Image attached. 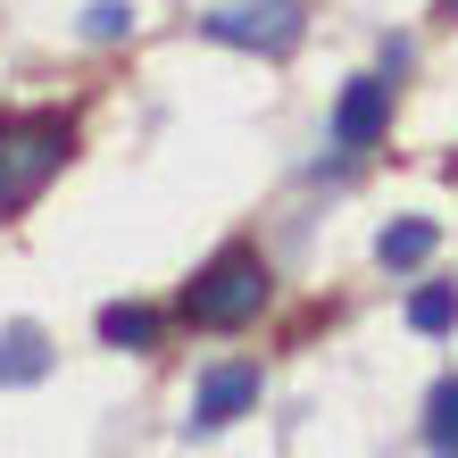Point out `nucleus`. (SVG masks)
Returning <instances> with one entry per match:
<instances>
[{
    "label": "nucleus",
    "instance_id": "nucleus-9",
    "mask_svg": "<svg viewBox=\"0 0 458 458\" xmlns=\"http://www.w3.org/2000/svg\"><path fill=\"white\" fill-rule=\"evenodd\" d=\"M425 442H434V458H458V375L434 384V400H425Z\"/></svg>",
    "mask_w": 458,
    "mask_h": 458
},
{
    "label": "nucleus",
    "instance_id": "nucleus-12",
    "mask_svg": "<svg viewBox=\"0 0 458 458\" xmlns=\"http://www.w3.org/2000/svg\"><path fill=\"white\" fill-rule=\"evenodd\" d=\"M442 9H450V17H458V0H442Z\"/></svg>",
    "mask_w": 458,
    "mask_h": 458
},
{
    "label": "nucleus",
    "instance_id": "nucleus-10",
    "mask_svg": "<svg viewBox=\"0 0 458 458\" xmlns=\"http://www.w3.org/2000/svg\"><path fill=\"white\" fill-rule=\"evenodd\" d=\"M409 326L417 334H450L458 326V284H425L417 301H409Z\"/></svg>",
    "mask_w": 458,
    "mask_h": 458
},
{
    "label": "nucleus",
    "instance_id": "nucleus-6",
    "mask_svg": "<svg viewBox=\"0 0 458 458\" xmlns=\"http://www.w3.org/2000/svg\"><path fill=\"white\" fill-rule=\"evenodd\" d=\"M42 375H50L42 326H0V384H42Z\"/></svg>",
    "mask_w": 458,
    "mask_h": 458
},
{
    "label": "nucleus",
    "instance_id": "nucleus-4",
    "mask_svg": "<svg viewBox=\"0 0 458 458\" xmlns=\"http://www.w3.org/2000/svg\"><path fill=\"white\" fill-rule=\"evenodd\" d=\"M259 409V367H208L200 375V392H192V417H183V425H192V434H225V425L233 417H250Z\"/></svg>",
    "mask_w": 458,
    "mask_h": 458
},
{
    "label": "nucleus",
    "instance_id": "nucleus-1",
    "mask_svg": "<svg viewBox=\"0 0 458 458\" xmlns=\"http://www.w3.org/2000/svg\"><path fill=\"white\" fill-rule=\"evenodd\" d=\"M75 125L67 117H0V217L42 200V183L67 167Z\"/></svg>",
    "mask_w": 458,
    "mask_h": 458
},
{
    "label": "nucleus",
    "instance_id": "nucleus-3",
    "mask_svg": "<svg viewBox=\"0 0 458 458\" xmlns=\"http://www.w3.org/2000/svg\"><path fill=\"white\" fill-rule=\"evenodd\" d=\"M301 0H225V9L200 17L208 42H233V50H267V59H284L292 42H301Z\"/></svg>",
    "mask_w": 458,
    "mask_h": 458
},
{
    "label": "nucleus",
    "instance_id": "nucleus-7",
    "mask_svg": "<svg viewBox=\"0 0 458 458\" xmlns=\"http://www.w3.org/2000/svg\"><path fill=\"white\" fill-rule=\"evenodd\" d=\"M434 225H425V217H400V225H384V233H375V259H384V267H425V259H434Z\"/></svg>",
    "mask_w": 458,
    "mask_h": 458
},
{
    "label": "nucleus",
    "instance_id": "nucleus-2",
    "mask_svg": "<svg viewBox=\"0 0 458 458\" xmlns=\"http://www.w3.org/2000/svg\"><path fill=\"white\" fill-rule=\"evenodd\" d=\"M267 259L259 250H225V259H208L192 284H183V326H200V334H233V326H250V317L267 309Z\"/></svg>",
    "mask_w": 458,
    "mask_h": 458
},
{
    "label": "nucleus",
    "instance_id": "nucleus-5",
    "mask_svg": "<svg viewBox=\"0 0 458 458\" xmlns=\"http://www.w3.org/2000/svg\"><path fill=\"white\" fill-rule=\"evenodd\" d=\"M392 125V84L384 75H359L342 100H334V150H375Z\"/></svg>",
    "mask_w": 458,
    "mask_h": 458
},
{
    "label": "nucleus",
    "instance_id": "nucleus-11",
    "mask_svg": "<svg viewBox=\"0 0 458 458\" xmlns=\"http://www.w3.org/2000/svg\"><path fill=\"white\" fill-rule=\"evenodd\" d=\"M84 34L92 42H125L133 34V9H125V0H92V9H84Z\"/></svg>",
    "mask_w": 458,
    "mask_h": 458
},
{
    "label": "nucleus",
    "instance_id": "nucleus-8",
    "mask_svg": "<svg viewBox=\"0 0 458 458\" xmlns=\"http://www.w3.org/2000/svg\"><path fill=\"white\" fill-rule=\"evenodd\" d=\"M100 342H109V350H150L158 342V317L133 309V301H109V309H100Z\"/></svg>",
    "mask_w": 458,
    "mask_h": 458
}]
</instances>
